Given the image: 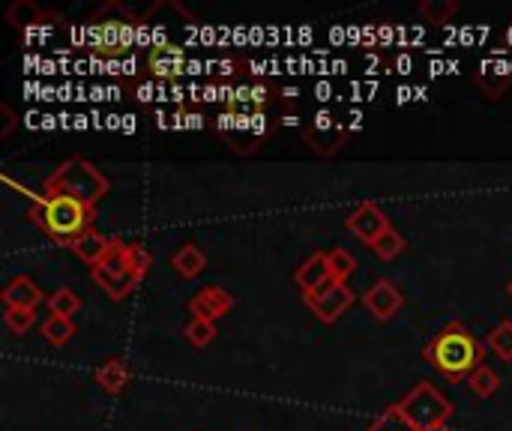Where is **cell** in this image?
I'll use <instances>...</instances> for the list:
<instances>
[{
	"label": "cell",
	"mask_w": 512,
	"mask_h": 431,
	"mask_svg": "<svg viewBox=\"0 0 512 431\" xmlns=\"http://www.w3.org/2000/svg\"><path fill=\"white\" fill-rule=\"evenodd\" d=\"M426 363H432L441 375L450 381H468L471 372L486 366V345L459 321L447 324L441 333L432 336V342L423 351Z\"/></svg>",
	"instance_id": "6da1fadb"
},
{
	"label": "cell",
	"mask_w": 512,
	"mask_h": 431,
	"mask_svg": "<svg viewBox=\"0 0 512 431\" xmlns=\"http://www.w3.org/2000/svg\"><path fill=\"white\" fill-rule=\"evenodd\" d=\"M150 264H153V258L141 243L114 240L111 252L90 270V276L111 300H123L150 273Z\"/></svg>",
	"instance_id": "7a4b0ae2"
},
{
	"label": "cell",
	"mask_w": 512,
	"mask_h": 431,
	"mask_svg": "<svg viewBox=\"0 0 512 431\" xmlns=\"http://www.w3.org/2000/svg\"><path fill=\"white\" fill-rule=\"evenodd\" d=\"M33 222L60 246H72L81 234L93 231L96 222V207L75 201L69 195H48L33 207Z\"/></svg>",
	"instance_id": "3957f363"
},
{
	"label": "cell",
	"mask_w": 512,
	"mask_h": 431,
	"mask_svg": "<svg viewBox=\"0 0 512 431\" xmlns=\"http://www.w3.org/2000/svg\"><path fill=\"white\" fill-rule=\"evenodd\" d=\"M45 192L48 195H69L75 201L96 207L108 192V177L87 159H66L45 180Z\"/></svg>",
	"instance_id": "277c9868"
},
{
	"label": "cell",
	"mask_w": 512,
	"mask_h": 431,
	"mask_svg": "<svg viewBox=\"0 0 512 431\" xmlns=\"http://www.w3.org/2000/svg\"><path fill=\"white\" fill-rule=\"evenodd\" d=\"M399 411L408 417V423L417 431H432L438 426H447V420L453 417V405L441 396L438 387H432L429 381L417 384L402 402Z\"/></svg>",
	"instance_id": "5b68a950"
},
{
	"label": "cell",
	"mask_w": 512,
	"mask_h": 431,
	"mask_svg": "<svg viewBox=\"0 0 512 431\" xmlns=\"http://www.w3.org/2000/svg\"><path fill=\"white\" fill-rule=\"evenodd\" d=\"M219 135L222 141L240 153L249 156L258 150V141L267 138V117L264 114H243V111H225L219 117Z\"/></svg>",
	"instance_id": "8992f818"
},
{
	"label": "cell",
	"mask_w": 512,
	"mask_h": 431,
	"mask_svg": "<svg viewBox=\"0 0 512 431\" xmlns=\"http://www.w3.org/2000/svg\"><path fill=\"white\" fill-rule=\"evenodd\" d=\"M303 303L312 309V315L318 318V321H324V324H336L345 312H348V306L354 303V294H351V288L345 285V282H330V285H324L321 291H315V294H303Z\"/></svg>",
	"instance_id": "52a82bcc"
},
{
	"label": "cell",
	"mask_w": 512,
	"mask_h": 431,
	"mask_svg": "<svg viewBox=\"0 0 512 431\" xmlns=\"http://www.w3.org/2000/svg\"><path fill=\"white\" fill-rule=\"evenodd\" d=\"M345 228H348L357 240H363L366 246H375L378 237L387 234L393 225H390V216H387L375 201H363V204L348 216Z\"/></svg>",
	"instance_id": "ba28073f"
},
{
	"label": "cell",
	"mask_w": 512,
	"mask_h": 431,
	"mask_svg": "<svg viewBox=\"0 0 512 431\" xmlns=\"http://www.w3.org/2000/svg\"><path fill=\"white\" fill-rule=\"evenodd\" d=\"M402 303H405V297H402V291L396 288V282H390V279H378L369 291H366V297H363V306L372 312V318H378V321H390V318H396V312L402 309Z\"/></svg>",
	"instance_id": "9c48e42d"
},
{
	"label": "cell",
	"mask_w": 512,
	"mask_h": 431,
	"mask_svg": "<svg viewBox=\"0 0 512 431\" xmlns=\"http://www.w3.org/2000/svg\"><path fill=\"white\" fill-rule=\"evenodd\" d=\"M231 306H234V297L225 291V288H219V285H207V288H201L192 300H189V312H192V318H204V321H219V318H225L228 312H231Z\"/></svg>",
	"instance_id": "30bf717a"
},
{
	"label": "cell",
	"mask_w": 512,
	"mask_h": 431,
	"mask_svg": "<svg viewBox=\"0 0 512 431\" xmlns=\"http://www.w3.org/2000/svg\"><path fill=\"white\" fill-rule=\"evenodd\" d=\"M294 282L300 285L303 294H315L321 291L324 285L333 282V273H330V252H312L294 273Z\"/></svg>",
	"instance_id": "8fae6325"
},
{
	"label": "cell",
	"mask_w": 512,
	"mask_h": 431,
	"mask_svg": "<svg viewBox=\"0 0 512 431\" xmlns=\"http://www.w3.org/2000/svg\"><path fill=\"white\" fill-rule=\"evenodd\" d=\"M306 138H309V147H315L321 156H330V153H336V150L345 144L348 129H345V126H339V123H336V117L321 114V117L315 120V126L306 132Z\"/></svg>",
	"instance_id": "7c38bea8"
},
{
	"label": "cell",
	"mask_w": 512,
	"mask_h": 431,
	"mask_svg": "<svg viewBox=\"0 0 512 431\" xmlns=\"http://www.w3.org/2000/svg\"><path fill=\"white\" fill-rule=\"evenodd\" d=\"M42 300L39 285L30 276H15L6 288H3V303L6 309H36Z\"/></svg>",
	"instance_id": "4fadbf2b"
},
{
	"label": "cell",
	"mask_w": 512,
	"mask_h": 431,
	"mask_svg": "<svg viewBox=\"0 0 512 431\" xmlns=\"http://www.w3.org/2000/svg\"><path fill=\"white\" fill-rule=\"evenodd\" d=\"M111 246H114V240L111 237H105V234H99L96 228L93 231H87V234H81L75 243H72V252H75V258L78 261H84L90 270L111 252Z\"/></svg>",
	"instance_id": "5bb4252c"
},
{
	"label": "cell",
	"mask_w": 512,
	"mask_h": 431,
	"mask_svg": "<svg viewBox=\"0 0 512 431\" xmlns=\"http://www.w3.org/2000/svg\"><path fill=\"white\" fill-rule=\"evenodd\" d=\"M54 18H57L54 12L39 9L33 0H15V3L6 9V21H9L15 30H30V27H39L42 21H54Z\"/></svg>",
	"instance_id": "9a60e30c"
},
{
	"label": "cell",
	"mask_w": 512,
	"mask_h": 431,
	"mask_svg": "<svg viewBox=\"0 0 512 431\" xmlns=\"http://www.w3.org/2000/svg\"><path fill=\"white\" fill-rule=\"evenodd\" d=\"M147 66H150V72H156L162 78H171V75H177L183 69V48L168 45V42L165 45H156L147 54Z\"/></svg>",
	"instance_id": "2e32d148"
},
{
	"label": "cell",
	"mask_w": 512,
	"mask_h": 431,
	"mask_svg": "<svg viewBox=\"0 0 512 431\" xmlns=\"http://www.w3.org/2000/svg\"><path fill=\"white\" fill-rule=\"evenodd\" d=\"M96 384H99L105 393L120 396V393L126 390V384H129V366H126L123 360H117V357L105 360V363L96 369Z\"/></svg>",
	"instance_id": "e0dca14e"
},
{
	"label": "cell",
	"mask_w": 512,
	"mask_h": 431,
	"mask_svg": "<svg viewBox=\"0 0 512 431\" xmlns=\"http://www.w3.org/2000/svg\"><path fill=\"white\" fill-rule=\"evenodd\" d=\"M171 264H174V270L183 279H195V276H201L207 270V255L195 243H186V246L177 249V255L171 258Z\"/></svg>",
	"instance_id": "ac0fdd59"
},
{
	"label": "cell",
	"mask_w": 512,
	"mask_h": 431,
	"mask_svg": "<svg viewBox=\"0 0 512 431\" xmlns=\"http://www.w3.org/2000/svg\"><path fill=\"white\" fill-rule=\"evenodd\" d=\"M72 336H75V324H72V318L48 315V318L42 321V339H45L48 345L60 348V345H66Z\"/></svg>",
	"instance_id": "d6986e66"
},
{
	"label": "cell",
	"mask_w": 512,
	"mask_h": 431,
	"mask_svg": "<svg viewBox=\"0 0 512 431\" xmlns=\"http://www.w3.org/2000/svg\"><path fill=\"white\" fill-rule=\"evenodd\" d=\"M456 12H459L456 0H423L420 3V15L429 24H447L450 18H456Z\"/></svg>",
	"instance_id": "ffe728a7"
},
{
	"label": "cell",
	"mask_w": 512,
	"mask_h": 431,
	"mask_svg": "<svg viewBox=\"0 0 512 431\" xmlns=\"http://www.w3.org/2000/svg\"><path fill=\"white\" fill-rule=\"evenodd\" d=\"M465 384H468V387H471V393H474V396H480V399H492V396L498 393V387H501L498 375H495L489 366H480L477 372H471V378H468Z\"/></svg>",
	"instance_id": "44dd1931"
},
{
	"label": "cell",
	"mask_w": 512,
	"mask_h": 431,
	"mask_svg": "<svg viewBox=\"0 0 512 431\" xmlns=\"http://www.w3.org/2000/svg\"><path fill=\"white\" fill-rule=\"evenodd\" d=\"M48 309H51V315L72 318V315L81 309V297H78L72 288H57V291L48 297Z\"/></svg>",
	"instance_id": "7402d4cb"
},
{
	"label": "cell",
	"mask_w": 512,
	"mask_h": 431,
	"mask_svg": "<svg viewBox=\"0 0 512 431\" xmlns=\"http://www.w3.org/2000/svg\"><path fill=\"white\" fill-rule=\"evenodd\" d=\"M405 246H408V240H405L396 228H390L387 234L378 237V243L372 246V252H375L381 261H393V258H399V255L405 252Z\"/></svg>",
	"instance_id": "603a6c76"
},
{
	"label": "cell",
	"mask_w": 512,
	"mask_h": 431,
	"mask_svg": "<svg viewBox=\"0 0 512 431\" xmlns=\"http://www.w3.org/2000/svg\"><path fill=\"white\" fill-rule=\"evenodd\" d=\"M183 336H186V342H189L192 348H207V345L216 339V324H213V321H204V318H192V321L186 324Z\"/></svg>",
	"instance_id": "cb8c5ba5"
},
{
	"label": "cell",
	"mask_w": 512,
	"mask_h": 431,
	"mask_svg": "<svg viewBox=\"0 0 512 431\" xmlns=\"http://www.w3.org/2000/svg\"><path fill=\"white\" fill-rule=\"evenodd\" d=\"M366 431H417L411 423H408V417L399 411V405H390V408H384V414L369 426Z\"/></svg>",
	"instance_id": "d4e9b609"
},
{
	"label": "cell",
	"mask_w": 512,
	"mask_h": 431,
	"mask_svg": "<svg viewBox=\"0 0 512 431\" xmlns=\"http://www.w3.org/2000/svg\"><path fill=\"white\" fill-rule=\"evenodd\" d=\"M489 351H495L504 363L512 360V321L498 324L492 333H489Z\"/></svg>",
	"instance_id": "484cf974"
},
{
	"label": "cell",
	"mask_w": 512,
	"mask_h": 431,
	"mask_svg": "<svg viewBox=\"0 0 512 431\" xmlns=\"http://www.w3.org/2000/svg\"><path fill=\"white\" fill-rule=\"evenodd\" d=\"M3 324L12 336H24L33 324H36V312L33 309H6L3 312Z\"/></svg>",
	"instance_id": "4316f807"
},
{
	"label": "cell",
	"mask_w": 512,
	"mask_h": 431,
	"mask_svg": "<svg viewBox=\"0 0 512 431\" xmlns=\"http://www.w3.org/2000/svg\"><path fill=\"white\" fill-rule=\"evenodd\" d=\"M354 270H357V261H354V255L348 249H333L330 252V273H333L336 282H345Z\"/></svg>",
	"instance_id": "83f0119b"
},
{
	"label": "cell",
	"mask_w": 512,
	"mask_h": 431,
	"mask_svg": "<svg viewBox=\"0 0 512 431\" xmlns=\"http://www.w3.org/2000/svg\"><path fill=\"white\" fill-rule=\"evenodd\" d=\"M15 123H18L15 111H12L9 105H0V138H6V135L15 129Z\"/></svg>",
	"instance_id": "f1b7e54d"
},
{
	"label": "cell",
	"mask_w": 512,
	"mask_h": 431,
	"mask_svg": "<svg viewBox=\"0 0 512 431\" xmlns=\"http://www.w3.org/2000/svg\"><path fill=\"white\" fill-rule=\"evenodd\" d=\"M249 99H252L255 105H264V102H267V90H264V87H255Z\"/></svg>",
	"instance_id": "f546056e"
},
{
	"label": "cell",
	"mask_w": 512,
	"mask_h": 431,
	"mask_svg": "<svg viewBox=\"0 0 512 431\" xmlns=\"http://www.w3.org/2000/svg\"><path fill=\"white\" fill-rule=\"evenodd\" d=\"M432 431H450L447 426H438V429H432Z\"/></svg>",
	"instance_id": "4dcf8cb0"
},
{
	"label": "cell",
	"mask_w": 512,
	"mask_h": 431,
	"mask_svg": "<svg viewBox=\"0 0 512 431\" xmlns=\"http://www.w3.org/2000/svg\"><path fill=\"white\" fill-rule=\"evenodd\" d=\"M507 291H510V297H512V279H510V285H507Z\"/></svg>",
	"instance_id": "1f68e13d"
}]
</instances>
